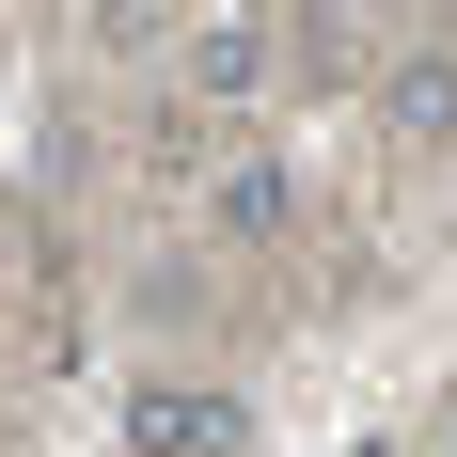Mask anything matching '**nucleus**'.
I'll return each mask as SVG.
<instances>
[{"label":"nucleus","mask_w":457,"mask_h":457,"mask_svg":"<svg viewBox=\"0 0 457 457\" xmlns=\"http://www.w3.org/2000/svg\"><path fill=\"white\" fill-rule=\"evenodd\" d=\"M269 79H284V32H253V16L189 32V95H269Z\"/></svg>","instance_id":"f257e3e1"},{"label":"nucleus","mask_w":457,"mask_h":457,"mask_svg":"<svg viewBox=\"0 0 457 457\" xmlns=\"http://www.w3.org/2000/svg\"><path fill=\"white\" fill-rule=\"evenodd\" d=\"M142 442H158V457H237L253 411H237V395H142Z\"/></svg>","instance_id":"f03ea898"},{"label":"nucleus","mask_w":457,"mask_h":457,"mask_svg":"<svg viewBox=\"0 0 457 457\" xmlns=\"http://www.w3.org/2000/svg\"><path fill=\"white\" fill-rule=\"evenodd\" d=\"M300 221V174H284V158H237L221 174V237H284Z\"/></svg>","instance_id":"7ed1b4c3"},{"label":"nucleus","mask_w":457,"mask_h":457,"mask_svg":"<svg viewBox=\"0 0 457 457\" xmlns=\"http://www.w3.org/2000/svg\"><path fill=\"white\" fill-rule=\"evenodd\" d=\"M395 142H457V63H411L395 79Z\"/></svg>","instance_id":"20e7f679"}]
</instances>
